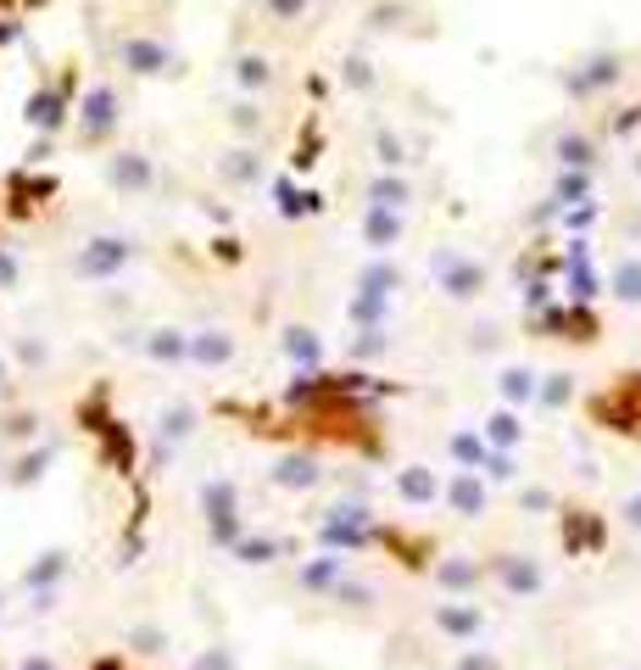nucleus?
I'll use <instances>...</instances> for the list:
<instances>
[{
  "mask_svg": "<svg viewBox=\"0 0 641 670\" xmlns=\"http://www.w3.org/2000/svg\"><path fill=\"white\" fill-rule=\"evenodd\" d=\"M279 347H285V358H290V363H302V369H313V363L324 358V342H318V330H313V324H290Z\"/></svg>",
  "mask_w": 641,
  "mask_h": 670,
  "instance_id": "aec40b11",
  "label": "nucleus"
},
{
  "mask_svg": "<svg viewBox=\"0 0 641 670\" xmlns=\"http://www.w3.org/2000/svg\"><path fill=\"white\" fill-rule=\"evenodd\" d=\"M485 436L497 442V447H513V442L524 436V424H519V414H513V408H503L497 419H491V430H485Z\"/></svg>",
  "mask_w": 641,
  "mask_h": 670,
  "instance_id": "473e14b6",
  "label": "nucleus"
},
{
  "mask_svg": "<svg viewBox=\"0 0 641 670\" xmlns=\"http://www.w3.org/2000/svg\"><path fill=\"white\" fill-rule=\"evenodd\" d=\"M274 196H279V213H285V218H302V213H313V202H318V196H295L285 179L274 184Z\"/></svg>",
  "mask_w": 641,
  "mask_h": 670,
  "instance_id": "72a5a7b5",
  "label": "nucleus"
},
{
  "mask_svg": "<svg viewBox=\"0 0 641 670\" xmlns=\"http://www.w3.org/2000/svg\"><path fill=\"white\" fill-rule=\"evenodd\" d=\"M374 163H379V174H402L408 168V146H402L397 129H379L374 134Z\"/></svg>",
  "mask_w": 641,
  "mask_h": 670,
  "instance_id": "a878e982",
  "label": "nucleus"
},
{
  "mask_svg": "<svg viewBox=\"0 0 641 670\" xmlns=\"http://www.w3.org/2000/svg\"><path fill=\"white\" fill-rule=\"evenodd\" d=\"M17 670H57V665H51V659H39V654H34V659H23Z\"/></svg>",
  "mask_w": 641,
  "mask_h": 670,
  "instance_id": "c03bdc74",
  "label": "nucleus"
},
{
  "mask_svg": "<svg viewBox=\"0 0 641 670\" xmlns=\"http://www.w3.org/2000/svg\"><path fill=\"white\" fill-rule=\"evenodd\" d=\"M184 342L190 335L184 330H173V324H162V330H145V342H140V352L152 358V363H184Z\"/></svg>",
  "mask_w": 641,
  "mask_h": 670,
  "instance_id": "6ab92c4d",
  "label": "nucleus"
},
{
  "mask_svg": "<svg viewBox=\"0 0 641 670\" xmlns=\"http://www.w3.org/2000/svg\"><path fill=\"white\" fill-rule=\"evenodd\" d=\"M625 519H630L636 531H641V492H636V498H625Z\"/></svg>",
  "mask_w": 641,
  "mask_h": 670,
  "instance_id": "37998d69",
  "label": "nucleus"
},
{
  "mask_svg": "<svg viewBox=\"0 0 641 670\" xmlns=\"http://www.w3.org/2000/svg\"><path fill=\"white\" fill-rule=\"evenodd\" d=\"M274 481H279V487H295V492H307V487L318 481L313 453H285V458H279V469H274Z\"/></svg>",
  "mask_w": 641,
  "mask_h": 670,
  "instance_id": "5701e85b",
  "label": "nucleus"
},
{
  "mask_svg": "<svg viewBox=\"0 0 641 670\" xmlns=\"http://www.w3.org/2000/svg\"><path fill=\"white\" fill-rule=\"evenodd\" d=\"M430 285L447 302H480L491 291V268L474 258V252H458V247H435L430 252Z\"/></svg>",
  "mask_w": 641,
  "mask_h": 670,
  "instance_id": "f257e3e1",
  "label": "nucleus"
},
{
  "mask_svg": "<svg viewBox=\"0 0 641 670\" xmlns=\"http://www.w3.org/2000/svg\"><path fill=\"white\" fill-rule=\"evenodd\" d=\"M363 196H368V207L408 213V202L419 196V190H413V179H402V174H374V179L363 184Z\"/></svg>",
  "mask_w": 641,
  "mask_h": 670,
  "instance_id": "2eb2a0df",
  "label": "nucleus"
},
{
  "mask_svg": "<svg viewBox=\"0 0 641 670\" xmlns=\"http://www.w3.org/2000/svg\"><path fill=\"white\" fill-rule=\"evenodd\" d=\"M397 487H402V498H408V503H430V498L440 492V481H435V475H430L424 464L402 469V481H397Z\"/></svg>",
  "mask_w": 641,
  "mask_h": 670,
  "instance_id": "c756f323",
  "label": "nucleus"
},
{
  "mask_svg": "<svg viewBox=\"0 0 641 670\" xmlns=\"http://www.w3.org/2000/svg\"><path fill=\"white\" fill-rule=\"evenodd\" d=\"M0 609H7V593H0Z\"/></svg>",
  "mask_w": 641,
  "mask_h": 670,
  "instance_id": "de8ad7c7",
  "label": "nucleus"
},
{
  "mask_svg": "<svg viewBox=\"0 0 641 670\" xmlns=\"http://www.w3.org/2000/svg\"><path fill=\"white\" fill-rule=\"evenodd\" d=\"M62 118H68V89H57V84L34 89V101H28V123H34L39 134H57V129H62Z\"/></svg>",
  "mask_w": 641,
  "mask_h": 670,
  "instance_id": "dca6fc26",
  "label": "nucleus"
},
{
  "mask_svg": "<svg viewBox=\"0 0 641 670\" xmlns=\"http://www.w3.org/2000/svg\"><path fill=\"white\" fill-rule=\"evenodd\" d=\"M363 247L374 258H390L402 241H408V213H390V207H363Z\"/></svg>",
  "mask_w": 641,
  "mask_h": 670,
  "instance_id": "6e6552de",
  "label": "nucleus"
},
{
  "mask_svg": "<svg viewBox=\"0 0 641 670\" xmlns=\"http://www.w3.org/2000/svg\"><path fill=\"white\" fill-rule=\"evenodd\" d=\"M385 347H390L385 324H379V330H358V342H352V358H379Z\"/></svg>",
  "mask_w": 641,
  "mask_h": 670,
  "instance_id": "c9c22d12",
  "label": "nucleus"
},
{
  "mask_svg": "<svg viewBox=\"0 0 641 670\" xmlns=\"http://www.w3.org/2000/svg\"><path fill=\"white\" fill-rule=\"evenodd\" d=\"M140 258V247L129 241V235H89V241L73 252V279H84V285H107V279H118L129 263Z\"/></svg>",
  "mask_w": 641,
  "mask_h": 670,
  "instance_id": "f03ea898",
  "label": "nucleus"
},
{
  "mask_svg": "<svg viewBox=\"0 0 641 670\" xmlns=\"http://www.w3.org/2000/svg\"><path fill=\"white\" fill-rule=\"evenodd\" d=\"M547 330H564L569 342H591V335H597V319L580 313V308H558V313L547 319Z\"/></svg>",
  "mask_w": 641,
  "mask_h": 670,
  "instance_id": "c85d7f7f",
  "label": "nucleus"
},
{
  "mask_svg": "<svg viewBox=\"0 0 641 670\" xmlns=\"http://www.w3.org/2000/svg\"><path fill=\"white\" fill-rule=\"evenodd\" d=\"M0 487H7V475H0Z\"/></svg>",
  "mask_w": 641,
  "mask_h": 670,
  "instance_id": "09e8293b",
  "label": "nucleus"
},
{
  "mask_svg": "<svg viewBox=\"0 0 641 670\" xmlns=\"http://www.w3.org/2000/svg\"><path fill=\"white\" fill-rule=\"evenodd\" d=\"M535 397L547 403V408L569 403V374H547V380H535Z\"/></svg>",
  "mask_w": 641,
  "mask_h": 670,
  "instance_id": "e433bc0d",
  "label": "nucleus"
},
{
  "mask_svg": "<svg viewBox=\"0 0 641 670\" xmlns=\"http://www.w3.org/2000/svg\"><path fill=\"white\" fill-rule=\"evenodd\" d=\"M202 509H207V519H213V537H218V542H234V537H240L234 481H207V487H202Z\"/></svg>",
  "mask_w": 641,
  "mask_h": 670,
  "instance_id": "9b49d317",
  "label": "nucleus"
},
{
  "mask_svg": "<svg viewBox=\"0 0 641 670\" xmlns=\"http://www.w3.org/2000/svg\"><path fill=\"white\" fill-rule=\"evenodd\" d=\"M17 279H23V263H17V252H7V247H0V291H17Z\"/></svg>",
  "mask_w": 641,
  "mask_h": 670,
  "instance_id": "ea45409f",
  "label": "nucleus"
},
{
  "mask_svg": "<svg viewBox=\"0 0 641 670\" xmlns=\"http://www.w3.org/2000/svg\"><path fill=\"white\" fill-rule=\"evenodd\" d=\"M7 386H12V363L0 358V397H7Z\"/></svg>",
  "mask_w": 641,
  "mask_h": 670,
  "instance_id": "a18cd8bd",
  "label": "nucleus"
},
{
  "mask_svg": "<svg viewBox=\"0 0 641 670\" xmlns=\"http://www.w3.org/2000/svg\"><path fill=\"white\" fill-rule=\"evenodd\" d=\"M263 152L257 146H234V152H223L218 157V179L223 184H234V190H252V184H263Z\"/></svg>",
  "mask_w": 641,
  "mask_h": 670,
  "instance_id": "4468645a",
  "label": "nucleus"
},
{
  "mask_svg": "<svg viewBox=\"0 0 641 670\" xmlns=\"http://www.w3.org/2000/svg\"><path fill=\"white\" fill-rule=\"evenodd\" d=\"M234 352H240V342H234V330H223V324H207V330H195L184 342V363H195V369H223Z\"/></svg>",
  "mask_w": 641,
  "mask_h": 670,
  "instance_id": "1a4fd4ad",
  "label": "nucleus"
},
{
  "mask_svg": "<svg viewBox=\"0 0 641 670\" xmlns=\"http://www.w3.org/2000/svg\"><path fill=\"white\" fill-rule=\"evenodd\" d=\"M452 453H458L463 464H480V458H485V442H480V436H452Z\"/></svg>",
  "mask_w": 641,
  "mask_h": 670,
  "instance_id": "a19ab883",
  "label": "nucleus"
},
{
  "mask_svg": "<svg viewBox=\"0 0 641 670\" xmlns=\"http://www.w3.org/2000/svg\"><path fill=\"white\" fill-rule=\"evenodd\" d=\"M101 174H107V184L118 190V196H152L157 190V163L145 152H112L101 163Z\"/></svg>",
  "mask_w": 641,
  "mask_h": 670,
  "instance_id": "0eeeda50",
  "label": "nucleus"
},
{
  "mask_svg": "<svg viewBox=\"0 0 641 670\" xmlns=\"http://www.w3.org/2000/svg\"><path fill=\"white\" fill-rule=\"evenodd\" d=\"M591 419L619 436H641V374H619V386L591 403Z\"/></svg>",
  "mask_w": 641,
  "mask_h": 670,
  "instance_id": "39448f33",
  "label": "nucleus"
},
{
  "mask_svg": "<svg viewBox=\"0 0 641 670\" xmlns=\"http://www.w3.org/2000/svg\"><path fill=\"white\" fill-rule=\"evenodd\" d=\"M340 79H347L352 89H374V68L363 57H347V68H340Z\"/></svg>",
  "mask_w": 641,
  "mask_h": 670,
  "instance_id": "58836bf2",
  "label": "nucleus"
},
{
  "mask_svg": "<svg viewBox=\"0 0 641 670\" xmlns=\"http://www.w3.org/2000/svg\"><path fill=\"white\" fill-rule=\"evenodd\" d=\"M619 79H625V68H619L614 51H597V57H585L580 68H564V89L575 95V101H597V95L614 89Z\"/></svg>",
  "mask_w": 641,
  "mask_h": 670,
  "instance_id": "423d86ee",
  "label": "nucleus"
},
{
  "mask_svg": "<svg viewBox=\"0 0 641 670\" xmlns=\"http://www.w3.org/2000/svg\"><path fill=\"white\" fill-rule=\"evenodd\" d=\"M51 458H57V447H51V442H39V447H28L23 458H12V469H0V475H7V487H34Z\"/></svg>",
  "mask_w": 641,
  "mask_h": 670,
  "instance_id": "412c9836",
  "label": "nucleus"
},
{
  "mask_svg": "<svg viewBox=\"0 0 641 670\" xmlns=\"http://www.w3.org/2000/svg\"><path fill=\"white\" fill-rule=\"evenodd\" d=\"M118 68L134 73V79H162V73H179V51L162 34H123L118 39Z\"/></svg>",
  "mask_w": 641,
  "mask_h": 670,
  "instance_id": "20e7f679",
  "label": "nucleus"
},
{
  "mask_svg": "<svg viewBox=\"0 0 641 670\" xmlns=\"http://www.w3.org/2000/svg\"><path fill=\"white\" fill-rule=\"evenodd\" d=\"M535 380H541V374H535L530 363H508V369L497 374V386H503L508 403H535Z\"/></svg>",
  "mask_w": 641,
  "mask_h": 670,
  "instance_id": "393cba45",
  "label": "nucleus"
},
{
  "mask_svg": "<svg viewBox=\"0 0 641 670\" xmlns=\"http://www.w3.org/2000/svg\"><path fill=\"white\" fill-rule=\"evenodd\" d=\"M447 503H452L458 514H480V509H485V487L474 481V469H458V475H452V487H447Z\"/></svg>",
  "mask_w": 641,
  "mask_h": 670,
  "instance_id": "b1692460",
  "label": "nucleus"
},
{
  "mask_svg": "<svg viewBox=\"0 0 641 670\" xmlns=\"http://www.w3.org/2000/svg\"><path fill=\"white\" fill-rule=\"evenodd\" d=\"M68 576V553L62 548H51V553H39L34 564H28V576H23V587L34 593V598H45V593H51L57 582Z\"/></svg>",
  "mask_w": 641,
  "mask_h": 670,
  "instance_id": "a211bd4d",
  "label": "nucleus"
},
{
  "mask_svg": "<svg viewBox=\"0 0 641 670\" xmlns=\"http://www.w3.org/2000/svg\"><path fill=\"white\" fill-rule=\"evenodd\" d=\"M234 84H240L245 95H263V89L274 84V62H268V57H257V51L234 57Z\"/></svg>",
  "mask_w": 641,
  "mask_h": 670,
  "instance_id": "4be33fe9",
  "label": "nucleus"
},
{
  "mask_svg": "<svg viewBox=\"0 0 641 670\" xmlns=\"http://www.w3.org/2000/svg\"><path fill=\"white\" fill-rule=\"evenodd\" d=\"M73 112H78V140L84 146H107V140L118 134V123H123V95H118V84H89Z\"/></svg>",
  "mask_w": 641,
  "mask_h": 670,
  "instance_id": "7ed1b4c3",
  "label": "nucleus"
},
{
  "mask_svg": "<svg viewBox=\"0 0 641 670\" xmlns=\"http://www.w3.org/2000/svg\"><path fill=\"white\" fill-rule=\"evenodd\" d=\"M352 285H358L363 297H385V302H390V297H397L402 285H408V274H402V263H397V258H368V263L358 268V279H352Z\"/></svg>",
  "mask_w": 641,
  "mask_h": 670,
  "instance_id": "f8f14e48",
  "label": "nucleus"
},
{
  "mask_svg": "<svg viewBox=\"0 0 641 670\" xmlns=\"http://www.w3.org/2000/svg\"><path fill=\"white\" fill-rule=\"evenodd\" d=\"M263 12H268V23H295L307 12V0H263Z\"/></svg>",
  "mask_w": 641,
  "mask_h": 670,
  "instance_id": "4c0bfd02",
  "label": "nucleus"
},
{
  "mask_svg": "<svg viewBox=\"0 0 641 670\" xmlns=\"http://www.w3.org/2000/svg\"><path fill=\"white\" fill-rule=\"evenodd\" d=\"M17 358L39 369V363H45V342H28V335H23V342H17Z\"/></svg>",
  "mask_w": 641,
  "mask_h": 670,
  "instance_id": "79ce46f5",
  "label": "nucleus"
},
{
  "mask_svg": "<svg viewBox=\"0 0 641 670\" xmlns=\"http://www.w3.org/2000/svg\"><path fill=\"white\" fill-rule=\"evenodd\" d=\"M195 430V403H173V408H162V419H157V453L168 458L173 453V442H184Z\"/></svg>",
  "mask_w": 641,
  "mask_h": 670,
  "instance_id": "f3484780",
  "label": "nucleus"
},
{
  "mask_svg": "<svg viewBox=\"0 0 641 670\" xmlns=\"http://www.w3.org/2000/svg\"><path fill=\"white\" fill-rule=\"evenodd\" d=\"M0 436H7V442H34V436H39V414H34V408L7 414V419H0Z\"/></svg>",
  "mask_w": 641,
  "mask_h": 670,
  "instance_id": "7c9ffc66",
  "label": "nucleus"
},
{
  "mask_svg": "<svg viewBox=\"0 0 641 670\" xmlns=\"http://www.w3.org/2000/svg\"><path fill=\"white\" fill-rule=\"evenodd\" d=\"M630 168H636V179H641V152H636V163H630Z\"/></svg>",
  "mask_w": 641,
  "mask_h": 670,
  "instance_id": "49530a36",
  "label": "nucleus"
},
{
  "mask_svg": "<svg viewBox=\"0 0 641 670\" xmlns=\"http://www.w3.org/2000/svg\"><path fill=\"white\" fill-rule=\"evenodd\" d=\"M591 196V174H569V168H558V184H553V207L564 213V207H580Z\"/></svg>",
  "mask_w": 641,
  "mask_h": 670,
  "instance_id": "cd10ccee",
  "label": "nucleus"
},
{
  "mask_svg": "<svg viewBox=\"0 0 641 670\" xmlns=\"http://www.w3.org/2000/svg\"><path fill=\"white\" fill-rule=\"evenodd\" d=\"M603 285H608V297H614V302L641 308V252H619V258L608 263Z\"/></svg>",
  "mask_w": 641,
  "mask_h": 670,
  "instance_id": "ddd939ff",
  "label": "nucleus"
},
{
  "mask_svg": "<svg viewBox=\"0 0 641 670\" xmlns=\"http://www.w3.org/2000/svg\"><path fill=\"white\" fill-rule=\"evenodd\" d=\"M497 570H503V582L519 587V593H535V587H541V570H535L530 559H503Z\"/></svg>",
  "mask_w": 641,
  "mask_h": 670,
  "instance_id": "2f4dec72",
  "label": "nucleus"
},
{
  "mask_svg": "<svg viewBox=\"0 0 641 670\" xmlns=\"http://www.w3.org/2000/svg\"><path fill=\"white\" fill-rule=\"evenodd\" d=\"M229 123H234V134H263V107L257 101H240L229 112Z\"/></svg>",
  "mask_w": 641,
  "mask_h": 670,
  "instance_id": "f704fd0d",
  "label": "nucleus"
},
{
  "mask_svg": "<svg viewBox=\"0 0 641 670\" xmlns=\"http://www.w3.org/2000/svg\"><path fill=\"white\" fill-rule=\"evenodd\" d=\"M553 152H558V168L569 174H591L603 163V134H591V129H564L553 140Z\"/></svg>",
  "mask_w": 641,
  "mask_h": 670,
  "instance_id": "9d476101",
  "label": "nucleus"
},
{
  "mask_svg": "<svg viewBox=\"0 0 641 670\" xmlns=\"http://www.w3.org/2000/svg\"><path fill=\"white\" fill-rule=\"evenodd\" d=\"M347 319H352L358 330H379V324L390 319V302H385V297H363V291H352V302H347Z\"/></svg>",
  "mask_w": 641,
  "mask_h": 670,
  "instance_id": "bb28decb",
  "label": "nucleus"
}]
</instances>
